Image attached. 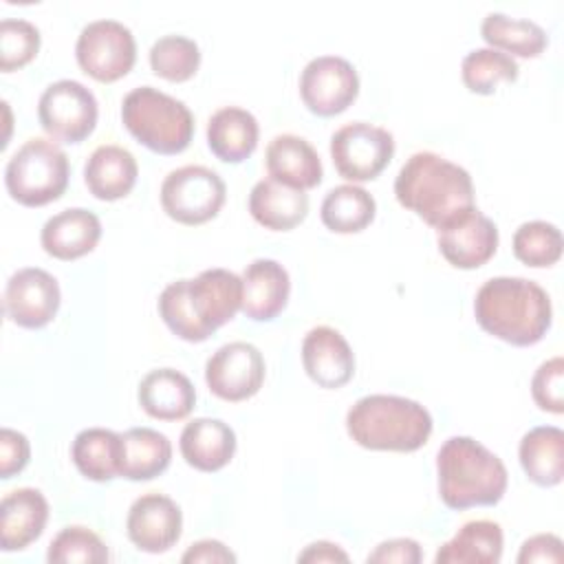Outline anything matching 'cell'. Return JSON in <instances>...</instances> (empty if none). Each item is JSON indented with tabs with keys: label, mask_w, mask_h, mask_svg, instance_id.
<instances>
[{
	"label": "cell",
	"mask_w": 564,
	"mask_h": 564,
	"mask_svg": "<svg viewBox=\"0 0 564 564\" xmlns=\"http://www.w3.org/2000/svg\"><path fill=\"white\" fill-rule=\"evenodd\" d=\"M302 366L313 383L337 390L355 375V352L337 328L315 326L304 335Z\"/></svg>",
	"instance_id": "cell-17"
},
{
	"label": "cell",
	"mask_w": 564,
	"mask_h": 564,
	"mask_svg": "<svg viewBox=\"0 0 564 564\" xmlns=\"http://www.w3.org/2000/svg\"><path fill=\"white\" fill-rule=\"evenodd\" d=\"M79 68L104 84L126 77L137 62V42L132 31L119 20L88 22L75 44Z\"/></svg>",
	"instance_id": "cell-10"
},
{
	"label": "cell",
	"mask_w": 564,
	"mask_h": 564,
	"mask_svg": "<svg viewBox=\"0 0 564 564\" xmlns=\"http://www.w3.org/2000/svg\"><path fill=\"white\" fill-rule=\"evenodd\" d=\"M423 560L421 546L412 538H394L377 544V549L368 555V562L381 564H419Z\"/></svg>",
	"instance_id": "cell-40"
},
{
	"label": "cell",
	"mask_w": 564,
	"mask_h": 564,
	"mask_svg": "<svg viewBox=\"0 0 564 564\" xmlns=\"http://www.w3.org/2000/svg\"><path fill=\"white\" fill-rule=\"evenodd\" d=\"M359 95V75L355 66L339 55L313 57L300 75V97L317 117L344 112Z\"/></svg>",
	"instance_id": "cell-12"
},
{
	"label": "cell",
	"mask_w": 564,
	"mask_h": 564,
	"mask_svg": "<svg viewBox=\"0 0 564 564\" xmlns=\"http://www.w3.org/2000/svg\"><path fill=\"white\" fill-rule=\"evenodd\" d=\"M101 238V223L97 214L84 207H70L51 216L42 231V249L57 260H77L90 253Z\"/></svg>",
	"instance_id": "cell-21"
},
{
	"label": "cell",
	"mask_w": 564,
	"mask_h": 564,
	"mask_svg": "<svg viewBox=\"0 0 564 564\" xmlns=\"http://www.w3.org/2000/svg\"><path fill=\"white\" fill-rule=\"evenodd\" d=\"M394 156V137L381 126L352 121L330 137V159L337 174L350 183L375 181Z\"/></svg>",
	"instance_id": "cell-9"
},
{
	"label": "cell",
	"mask_w": 564,
	"mask_h": 564,
	"mask_svg": "<svg viewBox=\"0 0 564 564\" xmlns=\"http://www.w3.org/2000/svg\"><path fill=\"white\" fill-rule=\"evenodd\" d=\"M70 456L84 478L108 482L121 476L123 436L106 427H86L75 436Z\"/></svg>",
	"instance_id": "cell-27"
},
{
	"label": "cell",
	"mask_w": 564,
	"mask_h": 564,
	"mask_svg": "<svg viewBox=\"0 0 564 564\" xmlns=\"http://www.w3.org/2000/svg\"><path fill=\"white\" fill-rule=\"evenodd\" d=\"M178 447L189 467L218 471L236 454V432L220 419L198 416L183 427Z\"/></svg>",
	"instance_id": "cell-23"
},
{
	"label": "cell",
	"mask_w": 564,
	"mask_h": 564,
	"mask_svg": "<svg viewBox=\"0 0 564 564\" xmlns=\"http://www.w3.org/2000/svg\"><path fill=\"white\" fill-rule=\"evenodd\" d=\"M527 478L540 487H555L564 476V432L555 425L529 430L518 447Z\"/></svg>",
	"instance_id": "cell-28"
},
{
	"label": "cell",
	"mask_w": 564,
	"mask_h": 564,
	"mask_svg": "<svg viewBox=\"0 0 564 564\" xmlns=\"http://www.w3.org/2000/svg\"><path fill=\"white\" fill-rule=\"evenodd\" d=\"M513 256L533 269H544L562 258V234L553 223L529 220L513 234Z\"/></svg>",
	"instance_id": "cell-35"
},
{
	"label": "cell",
	"mask_w": 564,
	"mask_h": 564,
	"mask_svg": "<svg viewBox=\"0 0 564 564\" xmlns=\"http://www.w3.org/2000/svg\"><path fill=\"white\" fill-rule=\"evenodd\" d=\"M474 315L482 330L511 344L533 346L551 328L549 293L527 278H491L474 297Z\"/></svg>",
	"instance_id": "cell-3"
},
{
	"label": "cell",
	"mask_w": 564,
	"mask_h": 564,
	"mask_svg": "<svg viewBox=\"0 0 564 564\" xmlns=\"http://www.w3.org/2000/svg\"><path fill=\"white\" fill-rule=\"evenodd\" d=\"M480 35L489 48L518 57H538L549 46L546 31L540 24L505 13H487L480 24Z\"/></svg>",
	"instance_id": "cell-31"
},
{
	"label": "cell",
	"mask_w": 564,
	"mask_h": 564,
	"mask_svg": "<svg viewBox=\"0 0 564 564\" xmlns=\"http://www.w3.org/2000/svg\"><path fill=\"white\" fill-rule=\"evenodd\" d=\"M126 529L130 542L139 551L165 553L181 538L183 513L170 496L156 491L143 494L130 505Z\"/></svg>",
	"instance_id": "cell-16"
},
{
	"label": "cell",
	"mask_w": 564,
	"mask_h": 564,
	"mask_svg": "<svg viewBox=\"0 0 564 564\" xmlns=\"http://www.w3.org/2000/svg\"><path fill=\"white\" fill-rule=\"evenodd\" d=\"M531 394L540 410L551 414L564 412V359L553 357L538 366L531 379Z\"/></svg>",
	"instance_id": "cell-38"
},
{
	"label": "cell",
	"mask_w": 564,
	"mask_h": 564,
	"mask_svg": "<svg viewBox=\"0 0 564 564\" xmlns=\"http://www.w3.org/2000/svg\"><path fill=\"white\" fill-rule=\"evenodd\" d=\"M436 474L443 505L456 511L494 507L507 491L505 463L471 436H452L441 445Z\"/></svg>",
	"instance_id": "cell-4"
},
{
	"label": "cell",
	"mask_w": 564,
	"mask_h": 564,
	"mask_svg": "<svg viewBox=\"0 0 564 564\" xmlns=\"http://www.w3.org/2000/svg\"><path fill=\"white\" fill-rule=\"evenodd\" d=\"M181 560L185 564L187 562H236V555L218 540H200L192 544Z\"/></svg>",
	"instance_id": "cell-42"
},
{
	"label": "cell",
	"mask_w": 564,
	"mask_h": 564,
	"mask_svg": "<svg viewBox=\"0 0 564 564\" xmlns=\"http://www.w3.org/2000/svg\"><path fill=\"white\" fill-rule=\"evenodd\" d=\"M518 62L496 48H474L463 57V84L476 95H491L505 82L518 79Z\"/></svg>",
	"instance_id": "cell-33"
},
{
	"label": "cell",
	"mask_w": 564,
	"mask_h": 564,
	"mask_svg": "<svg viewBox=\"0 0 564 564\" xmlns=\"http://www.w3.org/2000/svg\"><path fill=\"white\" fill-rule=\"evenodd\" d=\"M139 405L145 414L159 421H181L196 405L194 383L174 368L150 370L137 390Z\"/></svg>",
	"instance_id": "cell-22"
},
{
	"label": "cell",
	"mask_w": 564,
	"mask_h": 564,
	"mask_svg": "<svg viewBox=\"0 0 564 564\" xmlns=\"http://www.w3.org/2000/svg\"><path fill=\"white\" fill-rule=\"evenodd\" d=\"M99 104L90 88L75 79H57L37 101V119L46 134L64 143H79L97 126Z\"/></svg>",
	"instance_id": "cell-11"
},
{
	"label": "cell",
	"mask_w": 564,
	"mask_h": 564,
	"mask_svg": "<svg viewBox=\"0 0 564 564\" xmlns=\"http://www.w3.org/2000/svg\"><path fill=\"white\" fill-rule=\"evenodd\" d=\"M70 165L66 152L51 139L24 141L4 167V185L24 207H42L57 200L68 187Z\"/></svg>",
	"instance_id": "cell-7"
},
{
	"label": "cell",
	"mask_w": 564,
	"mask_h": 564,
	"mask_svg": "<svg viewBox=\"0 0 564 564\" xmlns=\"http://www.w3.org/2000/svg\"><path fill=\"white\" fill-rule=\"evenodd\" d=\"M62 302L57 280L37 267L18 269L4 286V313L22 328H42L57 315Z\"/></svg>",
	"instance_id": "cell-14"
},
{
	"label": "cell",
	"mask_w": 564,
	"mask_h": 564,
	"mask_svg": "<svg viewBox=\"0 0 564 564\" xmlns=\"http://www.w3.org/2000/svg\"><path fill=\"white\" fill-rule=\"evenodd\" d=\"M40 51V29L22 18L0 22V70L11 73L26 66Z\"/></svg>",
	"instance_id": "cell-37"
},
{
	"label": "cell",
	"mask_w": 564,
	"mask_h": 564,
	"mask_svg": "<svg viewBox=\"0 0 564 564\" xmlns=\"http://www.w3.org/2000/svg\"><path fill=\"white\" fill-rule=\"evenodd\" d=\"M300 562H348V555L333 542H313L300 555Z\"/></svg>",
	"instance_id": "cell-43"
},
{
	"label": "cell",
	"mask_w": 564,
	"mask_h": 564,
	"mask_svg": "<svg viewBox=\"0 0 564 564\" xmlns=\"http://www.w3.org/2000/svg\"><path fill=\"white\" fill-rule=\"evenodd\" d=\"M562 540L553 533H538L529 540L522 542L518 562L529 564V562H562Z\"/></svg>",
	"instance_id": "cell-41"
},
{
	"label": "cell",
	"mask_w": 564,
	"mask_h": 564,
	"mask_svg": "<svg viewBox=\"0 0 564 564\" xmlns=\"http://www.w3.org/2000/svg\"><path fill=\"white\" fill-rule=\"evenodd\" d=\"M432 414L419 401L397 394H368L346 414L350 438L375 452H416L432 434Z\"/></svg>",
	"instance_id": "cell-5"
},
{
	"label": "cell",
	"mask_w": 564,
	"mask_h": 564,
	"mask_svg": "<svg viewBox=\"0 0 564 564\" xmlns=\"http://www.w3.org/2000/svg\"><path fill=\"white\" fill-rule=\"evenodd\" d=\"M264 357L249 341H229L220 346L205 364L207 388L218 399L231 403L258 394L264 383Z\"/></svg>",
	"instance_id": "cell-13"
},
{
	"label": "cell",
	"mask_w": 564,
	"mask_h": 564,
	"mask_svg": "<svg viewBox=\"0 0 564 564\" xmlns=\"http://www.w3.org/2000/svg\"><path fill=\"white\" fill-rule=\"evenodd\" d=\"M126 130L156 154H178L194 137V115L185 101L152 86L132 88L121 101Z\"/></svg>",
	"instance_id": "cell-6"
},
{
	"label": "cell",
	"mask_w": 564,
	"mask_h": 564,
	"mask_svg": "<svg viewBox=\"0 0 564 564\" xmlns=\"http://www.w3.org/2000/svg\"><path fill=\"white\" fill-rule=\"evenodd\" d=\"M46 560L51 564H101L110 560V553L95 531L73 524L53 538Z\"/></svg>",
	"instance_id": "cell-36"
},
{
	"label": "cell",
	"mask_w": 564,
	"mask_h": 564,
	"mask_svg": "<svg viewBox=\"0 0 564 564\" xmlns=\"http://www.w3.org/2000/svg\"><path fill=\"white\" fill-rule=\"evenodd\" d=\"M377 214V203L370 192L355 183L333 187L322 200V223L335 234H359Z\"/></svg>",
	"instance_id": "cell-32"
},
{
	"label": "cell",
	"mask_w": 564,
	"mask_h": 564,
	"mask_svg": "<svg viewBox=\"0 0 564 564\" xmlns=\"http://www.w3.org/2000/svg\"><path fill=\"white\" fill-rule=\"evenodd\" d=\"M48 520V502L40 489L20 487L0 502V549L22 551L35 542Z\"/></svg>",
	"instance_id": "cell-19"
},
{
	"label": "cell",
	"mask_w": 564,
	"mask_h": 564,
	"mask_svg": "<svg viewBox=\"0 0 564 564\" xmlns=\"http://www.w3.org/2000/svg\"><path fill=\"white\" fill-rule=\"evenodd\" d=\"M123 436V463L121 478L152 480L161 476L172 460L170 438L152 427H130Z\"/></svg>",
	"instance_id": "cell-30"
},
{
	"label": "cell",
	"mask_w": 564,
	"mask_h": 564,
	"mask_svg": "<svg viewBox=\"0 0 564 564\" xmlns=\"http://www.w3.org/2000/svg\"><path fill=\"white\" fill-rule=\"evenodd\" d=\"M137 176V159L121 145H99L84 165L86 187L99 200H119L128 196Z\"/></svg>",
	"instance_id": "cell-25"
},
{
	"label": "cell",
	"mask_w": 564,
	"mask_h": 564,
	"mask_svg": "<svg viewBox=\"0 0 564 564\" xmlns=\"http://www.w3.org/2000/svg\"><path fill=\"white\" fill-rule=\"evenodd\" d=\"M242 306V280L227 269L170 282L159 295V315L181 339L200 344L231 322Z\"/></svg>",
	"instance_id": "cell-1"
},
{
	"label": "cell",
	"mask_w": 564,
	"mask_h": 564,
	"mask_svg": "<svg viewBox=\"0 0 564 564\" xmlns=\"http://www.w3.org/2000/svg\"><path fill=\"white\" fill-rule=\"evenodd\" d=\"M502 557V529L494 520L465 522L458 533L445 542L436 564H498Z\"/></svg>",
	"instance_id": "cell-29"
},
{
	"label": "cell",
	"mask_w": 564,
	"mask_h": 564,
	"mask_svg": "<svg viewBox=\"0 0 564 564\" xmlns=\"http://www.w3.org/2000/svg\"><path fill=\"white\" fill-rule=\"evenodd\" d=\"M249 214L264 229L291 231L308 214V194L269 176L251 187Z\"/></svg>",
	"instance_id": "cell-24"
},
{
	"label": "cell",
	"mask_w": 564,
	"mask_h": 564,
	"mask_svg": "<svg viewBox=\"0 0 564 564\" xmlns=\"http://www.w3.org/2000/svg\"><path fill=\"white\" fill-rule=\"evenodd\" d=\"M264 165L273 181L302 192L317 187L324 176L317 150L297 134L273 137L264 152Z\"/></svg>",
	"instance_id": "cell-20"
},
{
	"label": "cell",
	"mask_w": 564,
	"mask_h": 564,
	"mask_svg": "<svg viewBox=\"0 0 564 564\" xmlns=\"http://www.w3.org/2000/svg\"><path fill=\"white\" fill-rule=\"evenodd\" d=\"M258 119L238 106L216 110L207 121V145L225 163H242L258 148Z\"/></svg>",
	"instance_id": "cell-26"
},
{
	"label": "cell",
	"mask_w": 564,
	"mask_h": 564,
	"mask_svg": "<svg viewBox=\"0 0 564 564\" xmlns=\"http://www.w3.org/2000/svg\"><path fill=\"white\" fill-rule=\"evenodd\" d=\"M436 231L441 256L456 269H478L498 249V227L478 207H469Z\"/></svg>",
	"instance_id": "cell-15"
},
{
	"label": "cell",
	"mask_w": 564,
	"mask_h": 564,
	"mask_svg": "<svg viewBox=\"0 0 564 564\" xmlns=\"http://www.w3.org/2000/svg\"><path fill=\"white\" fill-rule=\"evenodd\" d=\"M225 198V181L205 165H183L161 183V207L181 225H203L216 218Z\"/></svg>",
	"instance_id": "cell-8"
},
{
	"label": "cell",
	"mask_w": 564,
	"mask_h": 564,
	"mask_svg": "<svg viewBox=\"0 0 564 564\" xmlns=\"http://www.w3.org/2000/svg\"><path fill=\"white\" fill-rule=\"evenodd\" d=\"M31 458L29 438L11 427L0 430V478L9 480L20 474Z\"/></svg>",
	"instance_id": "cell-39"
},
{
	"label": "cell",
	"mask_w": 564,
	"mask_h": 564,
	"mask_svg": "<svg viewBox=\"0 0 564 564\" xmlns=\"http://www.w3.org/2000/svg\"><path fill=\"white\" fill-rule=\"evenodd\" d=\"M242 306L240 311L253 322L275 319L291 293L289 271L271 258H258L245 267L242 275Z\"/></svg>",
	"instance_id": "cell-18"
},
{
	"label": "cell",
	"mask_w": 564,
	"mask_h": 564,
	"mask_svg": "<svg viewBox=\"0 0 564 564\" xmlns=\"http://www.w3.org/2000/svg\"><path fill=\"white\" fill-rule=\"evenodd\" d=\"M150 68L167 82H187L200 66V48L185 35H163L150 48Z\"/></svg>",
	"instance_id": "cell-34"
},
{
	"label": "cell",
	"mask_w": 564,
	"mask_h": 564,
	"mask_svg": "<svg viewBox=\"0 0 564 564\" xmlns=\"http://www.w3.org/2000/svg\"><path fill=\"white\" fill-rule=\"evenodd\" d=\"M394 196L434 229L476 207L469 172L430 150L414 152L401 165L394 178Z\"/></svg>",
	"instance_id": "cell-2"
}]
</instances>
